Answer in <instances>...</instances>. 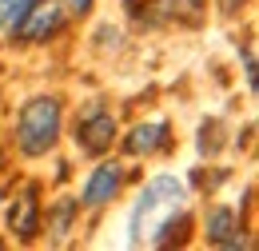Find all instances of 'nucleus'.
I'll return each instance as SVG.
<instances>
[{
  "instance_id": "f8f14e48",
  "label": "nucleus",
  "mask_w": 259,
  "mask_h": 251,
  "mask_svg": "<svg viewBox=\"0 0 259 251\" xmlns=\"http://www.w3.org/2000/svg\"><path fill=\"white\" fill-rule=\"evenodd\" d=\"M215 4H220V12H224V16H231V12H239L247 0H215Z\"/></svg>"
},
{
  "instance_id": "1a4fd4ad",
  "label": "nucleus",
  "mask_w": 259,
  "mask_h": 251,
  "mask_svg": "<svg viewBox=\"0 0 259 251\" xmlns=\"http://www.w3.org/2000/svg\"><path fill=\"white\" fill-rule=\"evenodd\" d=\"M28 8H32V0H0V44L16 32V24L24 20Z\"/></svg>"
},
{
  "instance_id": "20e7f679",
  "label": "nucleus",
  "mask_w": 259,
  "mask_h": 251,
  "mask_svg": "<svg viewBox=\"0 0 259 251\" xmlns=\"http://www.w3.org/2000/svg\"><path fill=\"white\" fill-rule=\"evenodd\" d=\"M112 136H116V120L92 104L80 120H76V144H80V152H88V156H100L104 148H112Z\"/></svg>"
},
{
  "instance_id": "6e6552de",
  "label": "nucleus",
  "mask_w": 259,
  "mask_h": 251,
  "mask_svg": "<svg viewBox=\"0 0 259 251\" xmlns=\"http://www.w3.org/2000/svg\"><path fill=\"white\" fill-rule=\"evenodd\" d=\"M163 140H167V124H140V128H132V136L124 140V152L128 156H152L156 148H160Z\"/></svg>"
},
{
  "instance_id": "0eeeda50",
  "label": "nucleus",
  "mask_w": 259,
  "mask_h": 251,
  "mask_svg": "<svg viewBox=\"0 0 259 251\" xmlns=\"http://www.w3.org/2000/svg\"><path fill=\"white\" fill-rule=\"evenodd\" d=\"M207 243L243 247V239H239V220H235L231 207H211V212H207Z\"/></svg>"
},
{
  "instance_id": "423d86ee",
  "label": "nucleus",
  "mask_w": 259,
  "mask_h": 251,
  "mask_svg": "<svg viewBox=\"0 0 259 251\" xmlns=\"http://www.w3.org/2000/svg\"><path fill=\"white\" fill-rule=\"evenodd\" d=\"M116 188H120V163H100L96 172L88 176L80 199H84L88 207H100V203H108V199L116 195Z\"/></svg>"
},
{
  "instance_id": "9b49d317",
  "label": "nucleus",
  "mask_w": 259,
  "mask_h": 251,
  "mask_svg": "<svg viewBox=\"0 0 259 251\" xmlns=\"http://www.w3.org/2000/svg\"><path fill=\"white\" fill-rule=\"evenodd\" d=\"M92 4H96V0H64V8L72 12V16H88V12H92Z\"/></svg>"
},
{
  "instance_id": "f257e3e1",
  "label": "nucleus",
  "mask_w": 259,
  "mask_h": 251,
  "mask_svg": "<svg viewBox=\"0 0 259 251\" xmlns=\"http://www.w3.org/2000/svg\"><path fill=\"white\" fill-rule=\"evenodd\" d=\"M188 212V188L171 176H156L132 207V243H167V231Z\"/></svg>"
},
{
  "instance_id": "39448f33",
  "label": "nucleus",
  "mask_w": 259,
  "mask_h": 251,
  "mask_svg": "<svg viewBox=\"0 0 259 251\" xmlns=\"http://www.w3.org/2000/svg\"><path fill=\"white\" fill-rule=\"evenodd\" d=\"M40 199H36V188H24L16 195V203L8 207V227L20 235V239H32L36 231H40Z\"/></svg>"
},
{
  "instance_id": "7ed1b4c3",
  "label": "nucleus",
  "mask_w": 259,
  "mask_h": 251,
  "mask_svg": "<svg viewBox=\"0 0 259 251\" xmlns=\"http://www.w3.org/2000/svg\"><path fill=\"white\" fill-rule=\"evenodd\" d=\"M64 28V8L60 4H52V0H44V4H36L24 12V20L16 24V32L12 36H20L24 44H44L48 36H56V32Z\"/></svg>"
},
{
  "instance_id": "9d476101",
  "label": "nucleus",
  "mask_w": 259,
  "mask_h": 251,
  "mask_svg": "<svg viewBox=\"0 0 259 251\" xmlns=\"http://www.w3.org/2000/svg\"><path fill=\"white\" fill-rule=\"evenodd\" d=\"M72 216H76V199H60L48 216V231H56V239H64L68 227H72Z\"/></svg>"
},
{
  "instance_id": "f03ea898",
  "label": "nucleus",
  "mask_w": 259,
  "mask_h": 251,
  "mask_svg": "<svg viewBox=\"0 0 259 251\" xmlns=\"http://www.w3.org/2000/svg\"><path fill=\"white\" fill-rule=\"evenodd\" d=\"M60 124H64V112H60V100L56 96H36L20 108V120H16V144L24 156H44L56 140H60Z\"/></svg>"
}]
</instances>
